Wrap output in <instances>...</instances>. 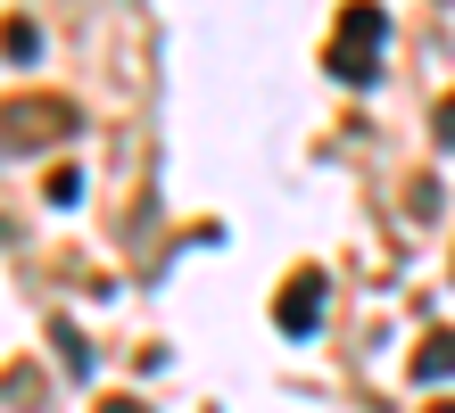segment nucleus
<instances>
[{
	"label": "nucleus",
	"instance_id": "obj_1",
	"mask_svg": "<svg viewBox=\"0 0 455 413\" xmlns=\"http://www.w3.org/2000/svg\"><path fill=\"white\" fill-rule=\"evenodd\" d=\"M381 34H389V17L372 9V0H347V9H339V34L323 50V67L339 83H356V91H372V83H381Z\"/></svg>",
	"mask_w": 455,
	"mask_h": 413
},
{
	"label": "nucleus",
	"instance_id": "obj_2",
	"mask_svg": "<svg viewBox=\"0 0 455 413\" xmlns=\"http://www.w3.org/2000/svg\"><path fill=\"white\" fill-rule=\"evenodd\" d=\"M75 124H84V116H75V99H9V107H0V149H50V141H75Z\"/></svg>",
	"mask_w": 455,
	"mask_h": 413
},
{
	"label": "nucleus",
	"instance_id": "obj_3",
	"mask_svg": "<svg viewBox=\"0 0 455 413\" xmlns=\"http://www.w3.org/2000/svg\"><path fill=\"white\" fill-rule=\"evenodd\" d=\"M274 322L290 339H315V322H323V273H290L282 298H274Z\"/></svg>",
	"mask_w": 455,
	"mask_h": 413
},
{
	"label": "nucleus",
	"instance_id": "obj_4",
	"mask_svg": "<svg viewBox=\"0 0 455 413\" xmlns=\"http://www.w3.org/2000/svg\"><path fill=\"white\" fill-rule=\"evenodd\" d=\"M439 380H455V330H431L414 347V389H439Z\"/></svg>",
	"mask_w": 455,
	"mask_h": 413
},
{
	"label": "nucleus",
	"instance_id": "obj_5",
	"mask_svg": "<svg viewBox=\"0 0 455 413\" xmlns=\"http://www.w3.org/2000/svg\"><path fill=\"white\" fill-rule=\"evenodd\" d=\"M0 59H9V67H34L42 59V25L34 17H9V25H0Z\"/></svg>",
	"mask_w": 455,
	"mask_h": 413
},
{
	"label": "nucleus",
	"instance_id": "obj_6",
	"mask_svg": "<svg viewBox=\"0 0 455 413\" xmlns=\"http://www.w3.org/2000/svg\"><path fill=\"white\" fill-rule=\"evenodd\" d=\"M42 397V372L34 364H9V372H0V405H34Z\"/></svg>",
	"mask_w": 455,
	"mask_h": 413
},
{
	"label": "nucleus",
	"instance_id": "obj_7",
	"mask_svg": "<svg viewBox=\"0 0 455 413\" xmlns=\"http://www.w3.org/2000/svg\"><path fill=\"white\" fill-rule=\"evenodd\" d=\"M50 339H59V364L67 372H92V347H84V330H75V322H50Z\"/></svg>",
	"mask_w": 455,
	"mask_h": 413
},
{
	"label": "nucleus",
	"instance_id": "obj_8",
	"mask_svg": "<svg viewBox=\"0 0 455 413\" xmlns=\"http://www.w3.org/2000/svg\"><path fill=\"white\" fill-rule=\"evenodd\" d=\"M84 199V174H75V165H59V174H50V207H75Z\"/></svg>",
	"mask_w": 455,
	"mask_h": 413
},
{
	"label": "nucleus",
	"instance_id": "obj_9",
	"mask_svg": "<svg viewBox=\"0 0 455 413\" xmlns=\"http://www.w3.org/2000/svg\"><path fill=\"white\" fill-rule=\"evenodd\" d=\"M431 132H439V149H455V91L439 99V116H431Z\"/></svg>",
	"mask_w": 455,
	"mask_h": 413
},
{
	"label": "nucleus",
	"instance_id": "obj_10",
	"mask_svg": "<svg viewBox=\"0 0 455 413\" xmlns=\"http://www.w3.org/2000/svg\"><path fill=\"white\" fill-rule=\"evenodd\" d=\"M100 413H149L141 397H108V405H100Z\"/></svg>",
	"mask_w": 455,
	"mask_h": 413
},
{
	"label": "nucleus",
	"instance_id": "obj_11",
	"mask_svg": "<svg viewBox=\"0 0 455 413\" xmlns=\"http://www.w3.org/2000/svg\"><path fill=\"white\" fill-rule=\"evenodd\" d=\"M431 413H455V405H431Z\"/></svg>",
	"mask_w": 455,
	"mask_h": 413
}]
</instances>
